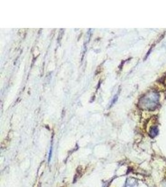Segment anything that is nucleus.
Here are the masks:
<instances>
[{"mask_svg":"<svg viewBox=\"0 0 166 187\" xmlns=\"http://www.w3.org/2000/svg\"><path fill=\"white\" fill-rule=\"evenodd\" d=\"M158 134V129L157 127H153L150 130V135L152 137H156Z\"/></svg>","mask_w":166,"mask_h":187,"instance_id":"obj_1","label":"nucleus"}]
</instances>
